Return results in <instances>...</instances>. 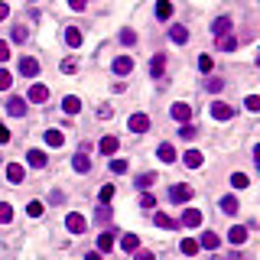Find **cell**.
<instances>
[{"instance_id": "obj_21", "label": "cell", "mask_w": 260, "mask_h": 260, "mask_svg": "<svg viewBox=\"0 0 260 260\" xmlns=\"http://www.w3.org/2000/svg\"><path fill=\"white\" fill-rule=\"evenodd\" d=\"M182 254H186V257H195L198 251H202V247H198V241H192V237H182Z\"/></svg>"}, {"instance_id": "obj_6", "label": "cell", "mask_w": 260, "mask_h": 260, "mask_svg": "<svg viewBox=\"0 0 260 260\" xmlns=\"http://www.w3.org/2000/svg\"><path fill=\"white\" fill-rule=\"evenodd\" d=\"M114 75H130L134 72V59H127V55H120V59H114Z\"/></svg>"}, {"instance_id": "obj_45", "label": "cell", "mask_w": 260, "mask_h": 260, "mask_svg": "<svg viewBox=\"0 0 260 260\" xmlns=\"http://www.w3.org/2000/svg\"><path fill=\"white\" fill-rule=\"evenodd\" d=\"M7 59H10V46L0 39V62H7Z\"/></svg>"}, {"instance_id": "obj_51", "label": "cell", "mask_w": 260, "mask_h": 260, "mask_svg": "<svg viewBox=\"0 0 260 260\" xmlns=\"http://www.w3.org/2000/svg\"><path fill=\"white\" fill-rule=\"evenodd\" d=\"M0 143H10V130L3 124H0Z\"/></svg>"}, {"instance_id": "obj_10", "label": "cell", "mask_w": 260, "mask_h": 260, "mask_svg": "<svg viewBox=\"0 0 260 260\" xmlns=\"http://www.w3.org/2000/svg\"><path fill=\"white\" fill-rule=\"evenodd\" d=\"M173 117L176 120H179V124H189V120H192V108H189V104H173Z\"/></svg>"}, {"instance_id": "obj_28", "label": "cell", "mask_w": 260, "mask_h": 260, "mask_svg": "<svg viewBox=\"0 0 260 260\" xmlns=\"http://www.w3.org/2000/svg\"><path fill=\"white\" fill-rule=\"evenodd\" d=\"M62 111H65V114H78V111H81V101H78L75 95H69V98L62 101Z\"/></svg>"}, {"instance_id": "obj_9", "label": "cell", "mask_w": 260, "mask_h": 260, "mask_svg": "<svg viewBox=\"0 0 260 260\" xmlns=\"http://www.w3.org/2000/svg\"><path fill=\"white\" fill-rule=\"evenodd\" d=\"M228 241H231V244H244V241H247V228H244V224H231V231H228Z\"/></svg>"}, {"instance_id": "obj_53", "label": "cell", "mask_w": 260, "mask_h": 260, "mask_svg": "<svg viewBox=\"0 0 260 260\" xmlns=\"http://www.w3.org/2000/svg\"><path fill=\"white\" fill-rule=\"evenodd\" d=\"M85 260H101V254H98V251H91V254H88Z\"/></svg>"}, {"instance_id": "obj_18", "label": "cell", "mask_w": 260, "mask_h": 260, "mask_svg": "<svg viewBox=\"0 0 260 260\" xmlns=\"http://www.w3.org/2000/svg\"><path fill=\"white\" fill-rule=\"evenodd\" d=\"M156 156H159V163H173V159H176V150H173V143H159Z\"/></svg>"}, {"instance_id": "obj_23", "label": "cell", "mask_w": 260, "mask_h": 260, "mask_svg": "<svg viewBox=\"0 0 260 260\" xmlns=\"http://www.w3.org/2000/svg\"><path fill=\"white\" fill-rule=\"evenodd\" d=\"M173 16V3L169 0H156V20H169Z\"/></svg>"}, {"instance_id": "obj_15", "label": "cell", "mask_w": 260, "mask_h": 260, "mask_svg": "<svg viewBox=\"0 0 260 260\" xmlns=\"http://www.w3.org/2000/svg\"><path fill=\"white\" fill-rule=\"evenodd\" d=\"M182 163L189 166V169H202V163H205V156H202L198 150H189L186 156H182Z\"/></svg>"}, {"instance_id": "obj_13", "label": "cell", "mask_w": 260, "mask_h": 260, "mask_svg": "<svg viewBox=\"0 0 260 260\" xmlns=\"http://www.w3.org/2000/svg\"><path fill=\"white\" fill-rule=\"evenodd\" d=\"M120 247H124L127 254H134V251H140V237H137L134 231H127V234L120 237Z\"/></svg>"}, {"instance_id": "obj_47", "label": "cell", "mask_w": 260, "mask_h": 260, "mask_svg": "<svg viewBox=\"0 0 260 260\" xmlns=\"http://www.w3.org/2000/svg\"><path fill=\"white\" fill-rule=\"evenodd\" d=\"M13 39H16V42L26 39V26H16V30H13Z\"/></svg>"}, {"instance_id": "obj_42", "label": "cell", "mask_w": 260, "mask_h": 260, "mask_svg": "<svg viewBox=\"0 0 260 260\" xmlns=\"http://www.w3.org/2000/svg\"><path fill=\"white\" fill-rule=\"evenodd\" d=\"M62 72H65V75H75V72H78L75 59H65V62H62Z\"/></svg>"}, {"instance_id": "obj_19", "label": "cell", "mask_w": 260, "mask_h": 260, "mask_svg": "<svg viewBox=\"0 0 260 260\" xmlns=\"http://www.w3.org/2000/svg\"><path fill=\"white\" fill-rule=\"evenodd\" d=\"M72 166H75V173H88L91 169V159H88V153H75Z\"/></svg>"}, {"instance_id": "obj_31", "label": "cell", "mask_w": 260, "mask_h": 260, "mask_svg": "<svg viewBox=\"0 0 260 260\" xmlns=\"http://www.w3.org/2000/svg\"><path fill=\"white\" fill-rule=\"evenodd\" d=\"M46 143H49V147H62V143H65L62 130H46Z\"/></svg>"}, {"instance_id": "obj_46", "label": "cell", "mask_w": 260, "mask_h": 260, "mask_svg": "<svg viewBox=\"0 0 260 260\" xmlns=\"http://www.w3.org/2000/svg\"><path fill=\"white\" fill-rule=\"evenodd\" d=\"M134 260H156L150 251H134Z\"/></svg>"}, {"instance_id": "obj_43", "label": "cell", "mask_w": 260, "mask_h": 260, "mask_svg": "<svg viewBox=\"0 0 260 260\" xmlns=\"http://www.w3.org/2000/svg\"><path fill=\"white\" fill-rule=\"evenodd\" d=\"M221 88H224V81H221V78H208V91H212V95H218Z\"/></svg>"}, {"instance_id": "obj_52", "label": "cell", "mask_w": 260, "mask_h": 260, "mask_svg": "<svg viewBox=\"0 0 260 260\" xmlns=\"http://www.w3.org/2000/svg\"><path fill=\"white\" fill-rule=\"evenodd\" d=\"M7 16H10V7L3 3V0H0V20H7Z\"/></svg>"}, {"instance_id": "obj_8", "label": "cell", "mask_w": 260, "mask_h": 260, "mask_svg": "<svg viewBox=\"0 0 260 260\" xmlns=\"http://www.w3.org/2000/svg\"><path fill=\"white\" fill-rule=\"evenodd\" d=\"M7 114H10V117H23V114H26V101H23V98H10V101H7Z\"/></svg>"}, {"instance_id": "obj_5", "label": "cell", "mask_w": 260, "mask_h": 260, "mask_svg": "<svg viewBox=\"0 0 260 260\" xmlns=\"http://www.w3.org/2000/svg\"><path fill=\"white\" fill-rule=\"evenodd\" d=\"M65 228H69V231H72V234H81V231H85V228H88V221H85V218H81V215H78V212H75V215H69V218H65Z\"/></svg>"}, {"instance_id": "obj_29", "label": "cell", "mask_w": 260, "mask_h": 260, "mask_svg": "<svg viewBox=\"0 0 260 260\" xmlns=\"http://www.w3.org/2000/svg\"><path fill=\"white\" fill-rule=\"evenodd\" d=\"M26 159H30V166H36V169L46 166V153H42V150H30V153H26Z\"/></svg>"}, {"instance_id": "obj_14", "label": "cell", "mask_w": 260, "mask_h": 260, "mask_svg": "<svg viewBox=\"0 0 260 260\" xmlns=\"http://www.w3.org/2000/svg\"><path fill=\"white\" fill-rule=\"evenodd\" d=\"M218 234H215V231H205V234L198 237V247H205V251H218Z\"/></svg>"}, {"instance_id": "obj_38", "label": "cell", "mask_w": 260, "mask_h": 260, "mask_svg": "<svg viewBox=\"0 0 260 260\" xmlns=\"http://www.w3.org/2000/svg\"><path fill=\"white\" fill-rule=\"evenodd\" d=\"M26 215H30V218H39L42 215V202H30V205H26Z\"/></svg>"}, {"instance_id": "obj_2", "label": "cell", "mask_w": 260, "mask_h": 260, "mask_svg": "<svg viewBox=\"0 0 260 260\" xmlns=\"http://www.w3.org/2000/svg\"><path fill=\"white\" fill-rule=\"evenodd\" d=\"M20 75H23V78H36V75H39V62L30 59V55H23V59H20Z\"/></svg>"}, {"instance_id": "obj_35", "label": "cell", "mask_w": 260, "mask_h": 260, "mask_svg": "<svg viewBox=\"0 0 260 260\" xmlns=\"http://www.w3.org/2000/svg\"><path fill=\"white\" fill-rule=\"evenodd\" d=\"M198 69H202V72L208 75V72L215 69V59H212V55H198Z\"/></svg>"}, {"instance_id": "obj_3", "label": "cell", "mask_w": 260, "mask_h": 260, "mask_svg": "<svg viewBox=\"0 0 260 260\" xmlns=\"http://www.w3.org/2000/svg\"><path fill=\"white\" fill-rule=\"evenodd\" d=\"M212 117L215 120H231V117H234V108H231V104H224V101H215L212 104Z\"/></svg>"}, {"instance_id": "obj_24", "label": "cell", "mask_w": 260, "mask_h": 260, "mask_svg": "<svg viewBox=\"0 0 260 260\" xmlns=\"http://www.w3.org/2000/svg\"><path fill=\"white\" fill-rule=\"evenodd\" d=\"M7 179L13 182V186H16V182H23V166H20V163H10L7 166Z\"/></svg>"}, {"instance_id": "obj_32", "label": "cell", "mask_w": 260, "mask_h": 260, "mask_svg": "<svg viewBox=\"0 0 260 260\" xmlns=\"http://www.w3.org/2000/svg\"><path fill=\"white\" fill-rule=\"evenodd\" d=\"M163 69H166V55L159 52V55H153V62H150V72H153V75H163Z\"/></svg>"}, {"instance_id": "obj_17", "label": "cell", "mask_w": 260, "mask_h": 260, "mask_svg": "<svg viewBox=\"0 0 260 260\" xmlns=\"http://www.w3.org/2000/svg\"><path fill=\"white\" fill-rule=\"evenodd\" d=\"M46 98H49V88H46V85H33V88H30V101H33V104H42Z\"/></svg>"}, {"instance_id": "obj_36", "label": "cell", "mask_w": 260, "mask_h": 260, "mask_svg": "<svg viewBox=\"0 0 260 260\" xmlns=\"http://www.w3.org/2000/svg\"><path fill=\"white\" fill-rule=\"evenodd\" d=\"M111 173L124 176V173H127V159H111Z\"/></svg>"}, {"instance_id": "obj_34", "label": "cell", "mask_w": 260, "mask_h": 260, "mask_svg": "<svg viewBox=\"0 0 260 260\" xmlns=\"http://www.w3.org/2000/svg\"><path fill=\"white\" fill-rule=\"evenodd\" d=\"M10 221H13V208L7 202H0V224H10Z\"/></svg>"}, {"instance_id": "obj_48", "label": "cell", "mask_w": 260, "mask_h": 260, "mask_svg": "<svg viewBox=\"0 0 260 260\" xmlns=\"http://www.w3.org/2000/svg\"><path fill=\"white\" fill-rule=\"evenodd\" d=\"M111 114H114V111H111V108H108V104H101V108H98V117H101V120H108V117H111Z\"/></svg>"}, {"instance_id": "obj_27", "label": "cell", "mask_w": 260, "mask_h": 260, "mask_svg": "<svg viewBox=\"0 0 260 260\" xmlns=\"http://www.w3.org/2000/svg\"><path fill=\"white\" fill-rule=\"evenodd\" d=\"M218 49L221 52H231V49H237V39L231 33H224V36H218Z\"/></svg>"}, {"instance_id": "obj_44", "label": "cell", "mask_w": 260, "mask_h": 260, "mask_svg": "<svg viewBox=\"0 0 260 260\" xmlns=\"http://www.w3.org/2000/svg\"><path fill=\"white\" fill-rule=\"evenodd\" d=\"M179 134H182V140H192V137H195V127H192V124H186V127L179 130Z\"/></svg>"}, {"instance_id": "obj_40", "label": "cell", "mask_w": 260, "mask_h": 260, "mask_svg": "<svg viewBox=\"0 0 260 260\" xmlns=\"http://www.w3.org/2000/svg\"><path fill=\"white\" fill-rule=\"evenodd\" d=\"M120 42H124V46H134V42H137V33L134 30H124V33H120Z\"/></svg>"}, {"instance_id": "obj_30", "label": "cell", "mask_w": 260, "mask_h": 260, "mask_svg": "<svg viewBox=\"0 0 260 260\" xmlns=\"http://www.w3.org/2000/svg\"><path fill=\"white\" fill-rule=\"evenodd\" d=\"M153 182H156V173H140L137 176V189H150Z\"/></svg>"}, {"instance_id": "obj_11", "label": "cell", "mask_w": 260, "mask_h": 260, "mask_svg": "<svg viewBox=\"0 0 260 260\" xmlns=\"http://www.w3.org/2000/svg\"><path fill=\"white\" fill-rule=\"evenodd\" d=\"M169 39H173L176 46H186V42H189V30H186V26H169Z\"/></svg>"}, {"instance_id": "obj_7", "label": "cell", "mask_w": 260, "mask_h": 260, "mask_svg": "<svg viewBox=\"0 0 260 260\" xmlns=\"http://www.w3.org/2000/svg\"><path fill=\"white\" fill-rule=\"evenodd\" d=\"M182 224H186V228H198V224H202V212H198V208H186V212H182Z\"/></svg>"}, {"instance_id": "obj_54", "label": "cell", "mask_w": 260, "mask_h": 260, "mask_svg": "<svg viewBox=\"0 0 260 260\" xmlns=\"http://www.w3.org/2000/svg\"><path fill=\"white\" fill-rule=\"evenodd\" d=\"M221 260H244L241 254H228V257H221Z\"/></svg>"}, {"instance_id": "obj_37", "label": "cell", "mask_w": 260, "mask_h": 260, "mask_svg": "<svg viewBox=\"0 0 260 260\" xmlns=\"http://www.w3.org/2000/svg\"><path fill=\"white\" fill-rule=\"evenodd\" d=\"M231 186H234V189H247V176L244 173H234V176H231Z\"/></svg>"}, {"instance_id": "obj_50", "label": "cell", "mask_w": 260, "mask_h": 260, "mask_svg": "<svg viewBox=\"0 0 260 260\" xmlns=\"http://www.w3.org/2000/svg\"><path fill=\"white\" fill-rule=\"evenodd\" d=\"M85 3H88V0H69V7H72V10H85Z\"/></svg>"}, {"instance_id": "obj_41", "label": "cell", "mask_w": 260, "mask_h": 260, "mask_svg": "<svg viewBox=\"0 0 260 260\" xmlns=\"http://www.w3.org/2000/svg\"><path fill=\"white\" fill-rule=\"evenodd\" d=\"M244 108H247V111H260V98H257V95H247Z\"/></svg>"}, {"instance_id": "obj_25", "label": "cell", "mask_w": 260, "mask_h": 260, "mask_svg": "<svg viewBox=\"0 0 260 260\" xmlns=\"http://www.w3.org/2000/svg\"><path fill=\"white\" fill-rule=\"evenodd\" d=\"M111 247H114V234H111V231H101V234H98V251L108 254Z\"/></svg>"}, {"instance_id": "obj_16", "label": "cell", "mask_w": 260, "mask_h": 260, "mask_svg": "<svg viewBox=\"0 0 260 260\" xmlns=\"http://www.w3.org/2000/svg\"><path fill=\"white\" fill-rule=\"evenodd\" d=\"M65 42H69L72 49H78L81 42H85V36H81V30H75V26H69V30H65Z\"/></svg>"}, {"instance_id": "obj_20", "label": "cell", "mask_w": 260, "mask_h": 260, "mask_svg": "<svg viewBox=\"0 0 260 260\" xmlns=\"http://www.w3.org/2000/svg\"><path fill=\"white\" fill-rule=\"evenodd\" d=\"M212 33H215V36H224V33H231V20H228V16H218V20L212 23Z\"/></svg>"}, {"instance_id": "obj_49", "label": "cell", "mask_w": 260, "mask_h": 260, "mask_svg": "<svg viewBox=\"0 0 260 260\" xmlns=\"http://www.w3.org/2000/svg\"><path fill=\"white\" fill-rule=\"evenodd\" d=\"M140 205H143V208L153 205V195H150V192H143V195H140Z\"/></svg>"}, {"instance_id": "obj_33", "label": "cell", "mask_w": 260, "mask_h": 260, "mask_svg": "<svg viewBox=\"0 0 260 260\" xmlns=\"http://www.w3.org/2000/svg\"><path fill=\"white\" fill-rule=\"evenodd\" d=\"M111 198H114V186H101V189H98V202H101V205H108Z\"/></svg>"}, {"instance_id": "obj_39", "label": "cell", "mask_w": 260, "mask_h": 260, "mask_svg": "<svg viewBox=\"0 0 260 260\" xmlns=\"http://www.w3.org/2000/svg\"><path fill=\"white\" fill-rule=\"evenodd\" d=\"M10 85H13V78H10V72H7V69H0V91H7Z\"/></svg>"}, {"instance_id": "obj_4", "label": "cell", "mask_w": 260, "mask_h": 260, "mask_svg": "<svg viewBox=\"0 0 260 260\" xmlns=\"http://www.w3.org/2000/svg\"><path fill=\"white\" fill-rule=\"evenodd\" d=\"M127 127H130L134 134H147V130H150V117H147V114H134V117L127 120Z\"/></svg>"}, {"instance_id": "obj_1", "label": "cell", "mask_w": 260, "mask_h": 260, "mask_svg": "<svg viewBox=\"0 0 260 260\" xmlns=\"http://www.w3.org/2000/svg\"><path fill=\"white\" fill-rule=\"evenodd\" d=\"M189 198H192V186H186V182H179V186H173V189H169V202H176V205L189 202Z\"/></svg>"}, {"instance_id": "obj_26", "label": "cell", "mask_w": 260, "mask_h": 260, "mask_svg": "<svg viewBox=\"0 0 260 260\" xmlns=\"http://www.w3.org/2000/svg\"><path fill=\"white\" fill-rule=\"evenodd\" d=\"M237 208H241V205H237L234 195H224V198H221V212H224V215H237Z\"/></svg>"}, {"instance_id": "obj_12", "label": "cell", "mask_w": 260, "mask_h": 260, "mask_svg": "<svg viewBox=\"0 0 260 260\" xmlns=\"http://www.w3.org/2000/svg\"><path fill=\"white\" fill-rule=\"evenodd\" d=\"M117 137H101V143H98V150L104 153V156H114V153H117Z\"/></svg>"}, {"instance_id": "obj_22", "label": "cell", "mask_w": 260, "mask_h": 260, "mask_svg": "<svg viewBox=\"0 0 260 260\" xmlns=\"http://www.w3.org/2000/svg\"><path fill=\"white\" fill-rule=\"evenodd\" d=\"M153 224H159V228H166V231H173V228H176V218H169V215L156 212V215H153Z\"/></svg>"}]
</instances>
